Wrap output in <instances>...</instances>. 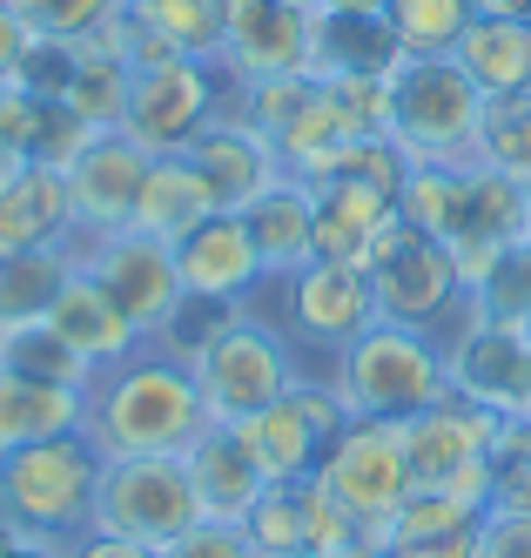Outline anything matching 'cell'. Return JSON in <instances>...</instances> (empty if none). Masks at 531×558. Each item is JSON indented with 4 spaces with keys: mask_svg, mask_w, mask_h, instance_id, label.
<instances>
[{
    "mask_svg": "<svg viewBox=\"0 0 531 558\" xmlns=\"http://www.w3.org/2000/svg\"><path fill=\"white\" fill-rule=\"evenodd\" d=\"M209 411H202L195 371L161 343H142L129 364L88 384V445L101 458H182Z\"/></svg>",
    "mask_w": 531,
    "mask_h": 558,
    "instance_id": "1",
    "label": "cell"
},
{
    "mask_svg": "<svg viewBox=\"0 0 531 558\" xmlns=\"http://www.w3.org/2000/svg\"><path fill=\"white\" fill-rule=\"evenodd\" d=\"M330 390L343 397L350 417H377V424H411L424 411H437L451 397V371H444V337L411 330L377 316L350 350H337L323 364Z\"/></svg>",
    "mask_w": 531,
    "mask_h": 558,
    "instance_id": "2",
    "label": "cell"
},
{
    "mask_svg": "<svg viewBox=\"0 0 531 558\" xmlns=\"http://www.w3.org/2000/svg\"><path fill=\"white\" fill-rule=\"evenodd\" d=\"M189 371H195V390H202L209 424H250V417H263L269 404H282V397L310 377L297 343L282 337L276 316L263 310V296L256 303H236L229 324L189 356Z\"/></svg>",
    "mask_w": 531,
    "mask_h": 558,
    "instance_id": "3",
    "label": "cell"
},
{
    "mask_svg": "<svg viewBox=\"0 0 531 558\" xmlns=\"http://www.w3.org/2000/svg\"><path fill=\"white\" fill-rule=\"evenodd\" d=\"M484 108L492 101L451 54H403L390 74V142L411 169H471Z\"/></svg>",
    "mask_w": 531,
    "mask_h": 558,
    "instance_id": "4",
    "label": "cell"
},
{
    "mask_svg": "<svg viewBox=\"0 0 531 558\" xmlns=\"http://www.w3.org/2000/svg\"><path fill=\"white\" fill-rule=\"evenodd\" d=\"M101 451L88 445V430L48 437L0 458V518L21 538H48L68 545L95 525V492H101Z\"/></svg>",
    "mask_w": 531,
    "mask_h": 558,
    "instance_id": "5",
    "label": "cell"
},
{
    "mask_svg": "<svg viewBox=\"0 0 531 558\" xmlns=\"http://www.w3.org/2000/svg\"><path fill=\"white\" fill-rule=\"evenodd\" d=\"M263 310L276 316V330L297 343V356L316 371L330 364L337 350H350L363 330L377 324V290H371V269H350V263H303L297 276L263 290Z\"/></svg>",
    "mask_w": 531,
    "mask_h": 558,
    "instance_id": "6",
    "label": "cell"
},
{
    "mask_svg": "<svg viewBox=\"0 0 531 558\" xmlns=\"http://www.w3.org/2000/svg\"><path fill=\"white\" fill-rule=\"evenodd\" d=\"M371 290H377V310L390 324H411V330H431V337H444L471 303V283H464L458 256L444 250L437 235L411 229L403 216L371 256Z\"/></svg>",
    "mask_w": 531,
    "mask_h": 558,
    "instance_id": "7",
    "label": "cell"
},
{
    "mask_svg": "<svg viewBox=\"0 0 531 558\" xmlns=\"http://www.w3.org/2000/svg\"><path fill=\"white\" fill-rule=\"evenodd\" d=\"M498 430L505 417L444 397L437 411L403 424V458H411V485L418 492H451V498H478L492 505V477H498Z\"/></svg>",
    "mask_w": 531,
    "mask_h": 558,
    "instance_id": "8",
    "label": "cell"
},
{
    "mask_svg": "<svg viewBox=\"0 0 531 558\" xmlns=\"http://www.w3.org/2000/svg\"><path fill=\"white\" fill-rule=\"evenodd\" d=\"M229 114V74L216 61H155L135 68L129 108H121V135L142 142L148 155H189V142Z\"/></svg>",
    "mask_w": 531,
    "mask_h": 558,
    "instance_id": "9",
    "label": "cell"
},
{
    "mask_svg": "<svg viewBox=\"0 0 531 558\" xmlns=\"http://www.w3.org/2000/svg\"><path fill=\"white\" fill-rule=\"evenodd\" d=\"M189 525H202V505L182 458H108L95 492V532L135 538L148 551L176 545Z\"/></svg>",
    "mask_w": 531,
    "mask_h": 558,
    "instance_id": "10",
    "label": "cell"
},
{
    "mask_svg": "<svg viewBox=\"0 0 531 558\" xmlns=\"http://www.w3.org/2000/svg\"><path fill=\"white\" fill-rule=\"evenodd\" d=\"M316 485L330 492L363 532H384L390 511L411 498V458H403V424H377V417H350L343 437L316 464Z\"/></svg>",
    "mask_w": 531,
    "mask_h": 558,
    "instance_id": "11",
    "label": "cell"
},
{
    "mask_svg": "<svg viewBox=\"0 0 531 558\" xmlns=\"http://www.w3.org/2000/svg\"><path fill=\"white\" fill-rule=\"evenodd\" d=\"M444 371L451 397L492 411V417H531V330L492 324V316H458L444 330Z\"/></svg>",
    "mask_w": 531,
    "mask_h": 558,
    "instance_id": "12",
    "label": "cell"
},
{
    "mask_svg": "<svg viewBox=\"0 0 531 558\" xmlns=\"http://www.w3.org/2000/svg\"><path fill=\"white\" fill-rule=\"evenodd\" d=\"M343 424H350L343 397L330 390V377H323V371H310L290 397H282V404H269L263 417L236 424V430H242V445L256 451V464H263L269 485H303V477H316L323 451L343 437Z\"/></svg>",
    "mask_w": 531,
    "mask_h": 558,
    "instance_id": "13",
    "label": "cell"
},
{
    "mask_svg": "<svg viewBox=\"0 0 531 558\" xmlns=\"http://www.w3.org/2000/svg\"><path fill=\"white\" fill-rule=\"evenodd\" d=\"M74 263L108 290V303L129 316L142 337H155L176 316V303L189 296L182 290V269H176V250L155 243V235H142V229L88 235V243H74Z\"/></svg>",
    "mask_w": 531,
    "mask_h": 558,
    "instance_id": "14",
    "label": "cell"
},
{
    "mask_svg": "<svg viewBox=\"0 0 531 558\" xmlns=\"http://www.w3.org/2000/svg\"><path fill=\"white\" fill-rule=\"evenodd\" d=\"M155 155L142 142H129L121 129H101L88 148L61 169L68 175V203H74V235H114L135 222V195H142V175H148Z\"/></svg>",
    "mask_w": 531,
    "mask_h": 558,
    "instance_id": "15",
    "label": "cell"
},
{
    "mask_svg": "<svg viewBox=\"0 0 531 558\" xmlns=\"http://www.w3.org/2000/svg\"><path fill=\"white\" fill-rule=\"evenodd\" d=\"M229 82L310 74V8L297 0H222V61Z\"/></svg>",
    "mask_w": 531,
    "mask_h": 558,
    "instance_id": "16",
    "label": "cell"
},
{
    "mask_svg": "<svg viewBox=\"0 0 531 558\" xmlns=\"http://www.w3.org/2000/svg\"><path fill=\"white\" fill-rule=\"evenodd\" d=\"M176 269H182V290L209 296V303H256L269 290L263 256L250 243V222L236 209H216L202 229H189L176 243Z\"/></svg>",
    "mask_w": 531,
    "mask_h": 558,
    "instance_id": "17",
    "label": "cell"
},
{
    "mask_svg": "<svg viewBox=\"0 0 531 558\" xmlns=\"http://www.w3.org/2000/svg\"><path fill=\"white\" fill-rule=\"evenodd\" d=\"M40 324H48V330H55V337H61V343H68V350H74L95 377H101V371H114V364H129V356L148 343V337L129 324V316L108 303V290H101L81 263H74V276L61 283V296L48 303V316H40Z\"/></svg>",
    "mask_w": 531,
    "mask_h": 558,
    "instance_id": "18",
    "label": "cell"
},
{
    "mask_svg": "<svg viewBox=\"0 0 531 558\" xmlns=\"http://www.w3.org/2000/svg\"><path fill=\"white\" fill-rule=\"evenodd\" d=\"M189 162L202 169V182L216 189V203L236 209V216L250 209L263 189H276L282 175H290V169H282V155L250 122H236V114H216V122L189 142Z\"/></svg>",
    "mask_w": 531,
    "mask_h": 558,
    "instance_id": "19",
    "label": "cell"
},
{
    "mask_svg": "<svg viewBox=\"0 0 531 558\" xmlns=\"http://www.w3.org/2000/svg\"><path fill=\"white\" fill-rule=\"evenodd\" d=\"M182 471H189V485H195L202 518H222V525H242L250 505L269 492V477H263L256 451L242 445L236 424H202V437L182 451Z\"/></svg>",
    "mask_w": 531,
    "mask_h": 558,
    "instance_id": "20",
    "label": "cell"
},
{
    "mask_svg": "<svg viewBox=\"0 0 531 558\" xmlns=\"http://www.w3.org/2000/svg\"><path fill=\"white\" fill-rule=\"evenodd\" d=\"M310 195H316V263L371 269L377 243L397 229V203L384 189H363V182H343V175L310 182Z\"/></svg>",
    "mask_w": 531,
    "mask_h": 558,
    "instance_id": "21",
    "label": "cell"
},
{
    "mask_svg": "<svg viewBox=\"0 0 531 558\" xmlns=\"http://www.w3.org/2000/svg\"><path fill=\"white\" fill-rule=\"evenodd\" d=\"M484 511L478 498H451V492H411L390 525L377 532L384 558H471L478 551V532H484Z\"/></svg>",
    "mask_w": 531,
    "mask_h": 558,
    "instance_id": "22",
    "label": "cell"
},
{
    "mask_svg": "<svg viewBox=\"0 0 531 558\" xmlns=\"http://www.w3.org/2000/svg\"><path fill=\"white\" fill-rule=\"evenodd\" d=\"M74 203H68V175L21 162L0 189V256L21 250H74Z\"/></svg>",
    "mask_w": 531,
    "mask_h": 558,
    "instance_id": "23",
    "label": "cell"
},
{
    "mask_svg": "<svg viewBox=\"0 0 531 558\" xmlns=\"http://www.w3.org/2000/svg\"><path fill=\"white\" fill-rule=\"evenodd\" d=\"M403 41L384 14H310V74L316 82H390Z\"/></svg>",
    "mask_w": 531,
    "mask_h": 558,
    "instance_id": "24",
    "label": "cell"
},
{
    "mask_svg": "<svg viewBox=\"0 0 531 558\" xmlns=\"http://www.w3.org/2000/svg\"><path fill=\"white\" fill-rule=\"evenodd\" d=\"M242 222H250V243L263 256L269 283H282V276H297L303 263H316V195H310V182L282 175L276 189H263L256 203L242 209Z\"/></svg>",
    "mask_w": 531,
    "mask_h": 558,
    "instance_id": "25",
    "label": "cell"
},
{
    "mask_svg": "<svg viewBox=\"0 0 531 558\" xmlns=\"http://www.w3.org/2000/svg\"><path fill=\"white\" fill-rule=\"evenodd\" d=\"M222 203H216V189L202 182V169L189 162V155H155L148 175H142V195H135V222L142 235H155V243H182L189 229H202Z\"/></svg>",
    "mask_w": 531,
    "mask_h": 558,
    "instance_id": "26",
    "label": "cell"
},
{
    "mask_svg": "<svg viewBox=\"0 0 531 558\" xmlns=\"http://www.w3.org/2000/svg\"><path fill=\"white\" fill-rule=\"evenodd\" d=\"M68 430H88V390L0 371V458L48 445V437H68Z\"/></svg>",
    "mask_w": 531,
    "mask_h": 558,
    "instance_id": "27",
    "label": "cell"
},
{
    "mask_svg": "<svg viewBox=\"0 0 531 558\" xmlns=\"http://www.w3.org/2000/svg\"><path fill=\"white\" fill-rule=\"evenodd\" d=\"M484 101H518L531 95V21H471L451 54Z\"/></svg>",
    "mask_w": 531,
    "mask_h": 558,
    "instance_id": "28",
    "label": "cell"
},
{
    "mask_svg": "<svg viewBox=\"0 0 531 558\" xmlns=\"http://www.w3.org/2000/svg\"><path fill=\"white\" fill-rule=\"evenodd\" d=\"M68 276H74V250H21V256H0V337L40 324Z\"/></svg>",
    "mask_w": 531,
    "mask_h": 558,
    "instance_id": "29",
    "label": "cell"
},
{
    "mask_svg": "<svg viewBox=\"0 0 531 558\" xmlns=\"http://www.w3.org/2000/svg\"><path fill=\"white\" fill-rule=\"evenodd\" d=\"M471 169H411V182L397 195V216L411 229H424V235H437L444 250L464 243V229H471Z\"/></svg>",
    "mask_w": 531,
    "mask_h": 558,
    "instance_id": "30",
    "label": "cell"
},
{
    "mask_svg": "<svg viewBox=\"0 0 531 558\" xmlns=\"http://www.w3.org/2000/svg\"><path fill=\"white\" fill-rule=\"evenodd\" d=\"M129 21L189 61H222V0H129Z\"/></svg>",
    "mask_w": 531,
    "mask_h": 558,
    "instance_id": "31",
    "label": "cell"
},
{
    "mask_svg": "<svg viewBox=\"0 0 531 558\" xmlns=\"http://www.w3.org/2000/svg\"><path fill=\"white\" fill-rule=\"evenodd\" d=\"M14 14L27 21L34 41L81 48V41H108L129 14V0H14Z\"/></svg>",
    "mask_w": 531,
    "mask_h": 558,
    "instance_id": "32",
    "label": "cell"
},
{
    "mask_svg": "<svg viewBox=\"0 0 531 558\" xmlns=\"http://www.w3.org/2000/svg\"><path fill=\"white\" fill-rule=\"evenodd\" d=\"M310 88H316V74H263V82H229V114H236V122H250L276 148L282 135H290V122L303 114Z\"/></svg>",
    "mask_w": 531,
    "mask_h": 558,
    "instance_id": "33",
    "label": "cell"
},
{
    "mask_svg": "<svg viewBox=\"0 0 531 558\" xmlns=\"http://www.w3.org/2000/svg\"><path fill=\"white\" fill-rule=\"evenodd\" d=\"M384 21L403 41V54H458L464 27L478 14H471V0H390Z\"/></svg>",
    "mask_w": 531,
    "mask_h": 558,
    "instance_id": "34",
    "label": "cell"
},
{
    "mask_svg": "<svg viewBox=\"0 0 531 558\" xmlns=\"http://www.w3.org/2000/svg\"><path fill=\"white\" fill-rule=\"evenodd\" d=\"M0 371L14 377H34V384H68V390H88L95 371L48 330V324H27V330H8L0 337Z\"/></svg>",
    "mask_w": 531,
    "mask_h": 558,
    "instance_id": "35",
    "label": "cell"
},
{
    "mask_svg": "<svg viewBox=\"0 0 531 558\" xmlns=\"http://www.w3.org/2000/svg\"><path fill=\"white\" fill-rule=\"evenodd\" d=\"M464 310L471 316H492V324H531V235H524V243H511L492 263V276L471 290Z\"/></svg>",
    "mask_w": 531,
    "mask_h": 558,
    "instance_id": "36",
    "label": "cell"
},
{
    "mask_svg": "<svg viewBox=\"0 0 531 558\" xmlns=\"http://www.w3.org/2000/svg\"><path fill=\"white\" fill-rule=\"evenodd\" d=\"M478 162H484V169H505V175H518V182H531V95L484 108Z\"/></svg>",
    "mask_w": 531,
    "mask_h": 558,
    "instance_id": "37",
    "label": "cell"
},
{
    "mask_svg": "<svg viewBox=\"0 0 531 558\" xmlns=\"http://www.w3.org/2000/svg\"><path fill=\"white\" fill-rule=\"evenodd\" d=\"M242 532L256 538L263 558H297V551H310L303 545V485H269L250 505V518H242Z\"/></svg>",
    "mask_w": 531,
    "mask_h": 558,
    "instance_id": "38",
    "label": "cell"
},
{
    "mask_svg": "<svg viewBox=\"0 0 531 558\" xmlns=\"http://www.w3.org/2000/svg\"><path fill=\"white\" fill-rule=\"evenodd\" d=\"M363 538H377V532H363L316 477H303V545H310V558H337V551H350Z\"/></svg>",
    "mask_w": 531,
    "mask_h": 558,
    "instance_id": "39",
    "label": "cell"
},
{
    "mask_svg": "<svg viewBox=\"0 0 531 558\" xmlns=\"http://www.w3.org/2000/svg\"><path fill=\"white\" fill-rule=\"evenodd\" d=\"M492 505L531 518V417H505L498 430V477H492Z\"/></svg>",
    "mask_w": 531,
    "mask_h": 558,
    "instance_id": "40",
    "label": "cell"
},
{
    "mask_svg": "<svg viewBox=\"0 0 531 558\" xmlns=\"http://www.w3.org/2000/svg\"><path fill=\"white\" fill-rule=\"evenodd\" d=\"M161 558H263L256 538L242 525H222V518H202V525H189L176 545H161Z\"/></svg>",
    "mask_w": 531,
    "mask_h": 558,
    "instance_id": "41",
    "label": "cell"
},
{
    "mask_svg": "<svg viewBox=\"0 0 531 558\" xmlns=\"http://www.w3.org/2000/svg\"><path fill=\"white\" fill-rule=\"evenodd\" d=\"M40 101L34 88H21V82H0V148L14 155V162H27L34 155V129H40Z\"/></svg>",
    "mask_w": 531,
    "mask_h": 558,
    "instance_id": "42",
    "label": "cell"
},
{
    "mask_svg": "<svg viewBox=\"0 0 531 558\" xmlns=\"http://www.w3.org/2000/svg\"><path fill=\"white\" fill-rule=\"evenodd\" d=\"M471 558H531V518L524 511H484V532H478V551Z\"/></svg>",
    "mask_w": 531,
    "mask_h": 558,
    "instance_id": "43",
    "label": "cell"
},
{
    "mask_svg": "<svg viewBox=\"0 0 531 558\" xmlns=\"http://www.w3.org/2000/svg\"><path fill=\"white\" fill-rule=\"evenodd\" d=\"M27 54H34V34H27V21L14 14V0H0V82H21Z\"/></svg>",
    "mask_w": 531,
    "mask_h": 558,
    "instance_id": "44",
    "label": "cell"
},
{
    "mask_svg": "<svg viewBox=\"0 0 531 558\" xmlns=\"http://www.w3.org/2000/svg\"><path fill=\"white\" fill-rule=\"evenodd\" d=\"M68 558H161V551H148V545H135V538H114V532H81V538H68Z\"/></svg>",
    "mask_w": 531,
    "mask_h": 558,
    "instance_id": "45",
    "label": "cell"
},
{
    "mask_svg": "<svg viewBox=\"0 0 531 558\" xmlns=\"http://www.w3.org/2000/svg\"><path fill=\"white\" fill-rule=\"evenodd\" d=\"M478 21H531V0H471Z\"/></svg>",
    "mask_w": 531,
    "mask_h": 558,
    "instance_id": "46",
    "label": "cell"
},
{
    "mask_svg": "<svg viewBox=\"0 0 531 558\" xmlns=\"http://www.w3.org/2000/svg\"><path fill=\"white\" fill-rule=\"evenodd\" d=\"M390 0H316L310 14H384Z\"/></svg>",
    "mask_w": 531,
    "mask_h": 558,
    "instance_id": "47",
    "label": "cell"
},
{
    "mask_svg": "<svg viewBox=\"0 0 531 558\" xmlns=\"http://www.w3.org/2000/svg\"><path fill=\"white\" fill-rule=\"evenodd\" d=\"M8 558H68V545H48V538H21Z\"/></svg>",
    "mask_w": 531,
    "mask_h": 558,
    "instance_id": "48",
    "label": "cell"
},
{
    "mask_svg": "<svg viewBox=\"0 0 531 558\" xmlns=\"http://www.w3.org/2000/svg\"><path fill=\"white\" fill-rule=\"evenodd\" d=\"M337 558H384V545H377V538H363V545H350V551H337Z\"/></svg>",
    "mask_w": 531,
    "mask_h": 558,
    "instance_id": "49",
    "label": "cell"
},
{
    "mask_svg": "<svg viewBox=\"0 0 531 558\" xmlns=\"http://www.w3.org/2000/svg\"><path fill=\"white\" fill-rule=\"evenodd\" d=\"M14 169H21V162H14V155H8V148H0V189H8V175H14Z\"/></svg>",
    "mask_w": 531,
    "mask_h": 558,
    "instance_id": "50",
    "label": "cell"
},
{
    "mask_svg": "<svg viewBox=\"0 0 531 558\" xmlns=\"http://www.w3.org/2000/svg\"><path fill=\"white\" fill-rule=\"evenodd\" d=\"M297 558H310V551H297Z\"/></svg>",
    "mask_w": 531,
    "mask_h": 558,
    "instance_id": "51",
    "label": "cell"
},
{
    "mask_svg": "<svg viewBox=\"0 0 531 558\" xmlns=\"http://www.w3.org/2000/svg\"><path fill=\"white\" fill-rule=\"evenodd\" d=\"M524 189H531V182H524Z\"/></svg>",
    "mask_w": 531,
    "mask_h": 558,
    "instance_id": "52",
    "label": "cell"
},
{
    "mask_svg": "<svg viewBox=\"0 0 531 558\" xmlns=\"http://www.w3.org/2000/svg\"><path fill=\"white\" fill-rule=\"evenodd\" d=\"M524 330H531V324H524Z\"/></svg>",
    "mask_w": 531,
    "mask_h": 558,
    "instance_id": "53",
    "label": "cell"
}]
</instances>
